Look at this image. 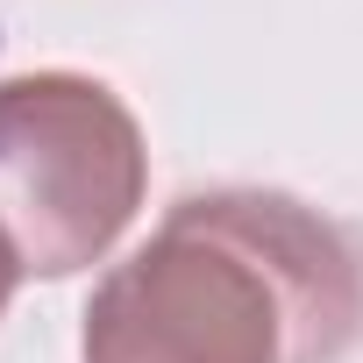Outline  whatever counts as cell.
<instances>
[{
  "label": "cell",
  "instance_id": "7a4b0ae2",
  "mask_svg": "<svg viewBox=\"0 0 363 363\" xmlns=\"http://www.w3.org/2000/svg\"><path fill=\"white\" fill-rule=\"evenodd\" d=\"M150 193V150L128 100L93 72L0 79V242L22 278L93 271Z\"/></svg>",
  "mask_w": 363,
  "mask_h": 363
},
{
  "label": "cell",
  "instance_id": "3957f363",
  "mask_svg": "<svg viewBox=\"0 0 363 363\" xmlns=\"http://www.w3.org/2000/svg\"><path fill=\"white\" fill-rule=\"evenodd\" d=\"M15 285H22V264H15V250H8V242H0V313H8Z\"/></svg>",
  "mask_w": 363,
  "mask_h": 363
},
{
  "label": "cell",
  "instance_id": "6da1fadb",
  "mask_svg": "<svg viewBox=\"0 0 363 363\" xmlns=\"http://www.w3.org/2000/svg\"><path fill=\"white\" fill-rule=\"evenodd\" d=\"M363 320L356 250L292 193H193L86 299L79 363H335Z\"/></svg>",
  "mask_w": 363,
  "mask_h": 363
}]
</instances>
